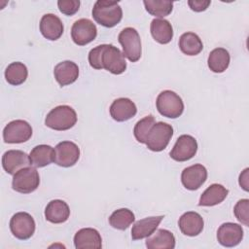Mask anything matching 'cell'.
<instances>
[{
  "label": "cell",
  "instance_id": "obj_1",
  "mask_svg": "<svg viewBox=\"0 0 249 249\" xmlns=\"http://www.w3.org/2000/svg\"><path fill=\"white\" fill-rule=\"evenodd\" d=\"M93 19L104 27H114L123 18V10L116 1L97 0L92 8Z\"/></svg>",
  "mask_w": 249,
  "mask_h": 249
},
{
  "label": "cell",
  "instance_id": "obj_2",
  "mask_svg": "<svg viewBox=\"0 0 249 249\" xmlns=\"http://www.w3.org/2000/svg\"><path fill=\"white\" fill-rule=\"evenodd\" d=\"M77 123L76 111L68 105H59L52 109L46 119L45 124L54 130H67Z\"/></svg>",
  "mask_w": 249,
  "mask_h": 249
},
{
  "label": "cell",
  "instance_id": "obj_3",
  "mask_svg": "<svg viewBox=\"0 0 249 249\" xmlns=\"http://www.w3.org/2000/svg\"><path fill=\"white\" fill-rule=\"evenodd\" d=\"M159 113L166 118H179L184 111V103L182 98L172 90L161 91L156 101Z\"/></svg>",
  "mask_w": 249,
  "mask_h": 249
},
{
  "label": "cell",
  "instance_id": "obj_4",
  "mask_svg": "<svg viewBox=\"0 0 249 249\" xmlns=\"http://www.w3.org/2000/svg\"><path fill=\"white\" fill-rule=\"evenodd\" d=\"M119 43L123 47V53L131 62H136L142 54L141 39L137 30L133 27L124 28L119 36Z\"/></svg>",
  "mask_w": 249,
  "mask_h": 249
},
{
  "label": "cell",
  "instance_id": "obj_5",
  "mask_svg": "<svg viewBox=\"0 0 249 249\" xmlns=\"http://www.w3.org/2000/svg\"><path fill=\"white\" fill-rule=\"evenodd\" d=\"M172 135V125L163 122H159L150 129L145 144L149 150L153 152H160L167 147Z\"/></svg>",
  "mask_w": 249,
  "mask_h": 249
},
{
  "label": "cell",
  "instance_id": "obj_6",
  "mask_svg": "<svg viewBox=\"0 0 249 249\" xmlns=\"http://www.w3.org/2000/svg\"><path fill=\"white\" fill-rule=\"evenodd\" d=\"M40 184V176L35 167L26 166L14 174L12 187L20 194H30L34 192Z\"/></svg>",
  "mask_w": 249,
  "mask_h": 249
},
{
  "label": "cell",
  "instance_id": "obj_7",
  "mask_svg": "<svg viewBox=\"0 0 249 249\" xmlns=\"http://www.w3.org/2000/svg\"><path fill=\"white\" fill-rule=\"evenodd\" d=\"M32 136L31 125L23 120L10 122L3 129L4 142L9 144H18L28 141Z\"/></svg>",
  "mask_w": 249,
  "mask_h": 249
},
{
  "label": "cell",
  "instance_id": "obj_8",
  "mask_svg": "<svg viewBox=\"0 0 249 249\" xmlns=\"http://www.w3.org/2000/svg\"><path fill=\"white\" fill-rule=\"evenodd\" d=\"M35 221L26 212H18L10 220V230L15 237L19 240L30 238L35 231Z\"/></svg>",
  "mask_w": 249,
  "mask_h": 249
},
{
  "label": "cell",
  "instance_id": "obj_9",
  "mask_svg": "<svg viewBox=\"0 0 249 249\" xmlns=\"http://www.w3.org/2000/svg\"><path fill=\"white\" fill-rule=\"evenodd\" d=\"M102 67L115 75L124 73L126 69V61L120 49L113 45L105 44L102 52Z\"/></svg>",
  "mask_w": 249,
  "mask_h": 249
},
{
  "label": "cell",
  "instance_id": "obj_10",
  "mask_svg": "<svg viewBox=\"0 0 249 249\" xmlns=\"http://www.w3.org/2000/svg\"><path fill=\"white\" fill-rule=\"evenodd\" d=\"M97 35L95 24L89 18L76 20L71 28V38L78 46H85L92 42Z\"/></svg>",
  "mask_w": 249,
  "mask_h": 249
},
{
  "label": "cell",
  "instance_id": "obj_11",
  "mask_svg": "<svg viewBox=\"0 0 249 249\" xmlns=\"http://www.w3.org/2000/svg\"><path fill=\"white\" fill-rule=\"evenodd\" d=\"M197 152V142L195 137L183 134L178 137L169 155L176 161H187L195 157Z\"/></svg>",
  "mask_w": 249,
  "mask_h": 249
},
{
  "label": "cell",
  "instance_id": "obj_12",
  "mask_svg": "<svg viewBox=\"0 0 249 249\" xmlns=\"http://www.w3.org/2000/svg\"><path fill=\"white\" fill-rule=\"evenodd\" d=\"M54 163L62 167L73 166L80 158V149L72 141L59 142L54 148Z\"/></svg>",
  "mask_w": 249,
  "mask_h": 249
},
{
  "label": "cell",
  "instance_id": "obj_13",
  "mask_svg": "<svg viewBox=\"0 0 249 249\" xmlns=\"http://www.w3.org/2000/svg\"><path fill=\"white\" fill-rule=\"evenodd\" d=\"M207 179L206 168L199 163L186 167L181 173L183 186L190 191L199 189Z\"/></svg>",
  "mask_w": 249,
  "mask_h": 249
},
{
  "label": "cell",
  "instance_id": "obj_14",
  "mask_svg": "<svg viewBox=\"0 0 249 249\" xmlns=\"http://www.w3.org/2000/svg\"><path fill=\"white\" fill-rule=\"evenodd\" d=\"M243 238V229L235 223H224L217 231L218 242L225 247H234L238 245Z\"/></svg>",
  "mask_w": 249,
  "mask_h": 249
},
{
  "label": "cell",
  "instance_id": "obj_15",
  "mask_svg": "<svg viewBox=\"0 0 249 249\" xmlns=\"http://www.w3.org/2000/svg\"><path fill=\"white\" fill-rule=\"evenodd\" d=\"M29 156L20 150H9L2 156V166L8 174L14 175L19 169L29 166Z\"/></svg>",
  "mask_w": 249,
  "mask_h": 249
},
{
  "label": "cell",
  "instance_id": "obj_16",
  "mask_svg": "<svg viewBox=\"0 0 249 249\" xmlns=\"http://www.w3.org/2000/svg\"><path fill=\"white\" fill-rule=\"evenodd\" d=\"M74 245L77 249H100L102 247V238L98 231L95 229L84 228L75 233Z\"/></svg>",
  "mask_w": 249,
  "mask_h": 249
},
{
  "label": "cell",
  "instance_id": "obj_17",
  "mask_svg": "<svg viewBox=\"0 0 249 249\" xmlns=\"http://www.w3.org/2000/svg\"><path fill=\"white\" fill-rule=\"evenodd\" d=\"M110 115L117 122H125L137 113L136 105L129 98L121 97L113 101L110 106Z\"/></svg>",
  "mask_w": 249,
  "mask_h": 249
},
{
  "label": "cell",
  "instance_id": "obj_18",
  "mask_svg": "<svg viewBox=\"0 0 249 249\" xmlns=\"http://www.w3.org/2000/svg\"><path fill=\"white\" fill-rule=\"evenodd\" d=\"M63 23L53 14H46L40 20V31L42 35L51 41H55L63 34Z\"/></svg>",
  "mask_w": 249,
  "mask_h": 249
},
{
  "label": "cell",
  "instance_id": "obj_19",
  "mask_svg": "<svg viewBox=\"0 0 249 249\" xmlns=\"http://www.w3.org/2000/svg\"><path fill=\"white\" fill-rule=\"evenodd\" d=\"M178 225L180 231L185 235L196 236L202 231L204 222L198 213L195 211H189L184 213L179 218Z\"/></svg>",
  "mask_w": 249,
  "mask_h": 249
},
{
  "label": "cell",
  "instance_id": "obj_20",
  "mask_svg": "<svg viewBox=\"0 0 249 249\" xmlns=\"http://www.w3.org/2000/svg\"><path fill=\"white\" fill-rule=\"evenodd\" d=\"M53 75L56 82L61 86L73 84L79 77L78 65L70 60H65L57 63L53 69Z\"/></svg>",
  "mask_w": 249,
  "mask_h": 249
},
{
  "label": "cell",
  "instance_id": "obj_21",
  "mask_svg": "<svg viewBox=\"0 0 249 249\" xmlns=\"http://www.w3.org/2000/svg\"><path fill=\"white\" fill-rule=\"evenodd\" d=\"M70 208L68 204L61 199L51 200L45 209V218L53 224H61L68 220Z\"/></svg>",
  "mask_w": 249,
  "mask_h": 249
},
{
  "label": "cell",
  "instance_id": "obj_22",
  "mask_svg": "<svg viewBox=\"0 0 249 249\" xmlns=\"http://www.w3.org/2000/svg\"><path fill=\"white\" fill-rule=\"evenodd\" d=\"M162 219L163 216H152L135 222L131 229L132 239L139 240L153 234Z\"/></svg>",
  "mask_w": 249,
  "mask_h": 249
},
{
  "label": "cell",
  "instance_id": "obj_23",
  "mask_svg": "<svg viewBox=\"0 0 249 249\" xmlns=\"http://www.w3.org/2000/svg\"><path fill=\"white\" fill-rule=\"evenodd\" d=\"M54 149L50 145H37L29 154L30 163L34 167H44L54 161Z\"/></svg>",
  "mask_w": 249,
  "mask_h": 249
},
{
  "label": "cell",
  "instance_id": "obj_24",
  "mask_svg": "<svg viewBox=\"0 0 249 249\" xmlns=\"http://www.w3.org/2000/svg\"><path fill=\"white\" fill-rule=\"evenodd\" d=\"M150 31L153 38L160 44H168L173 38L172 25L164 18H154L151 21Z\"/></svg>",
  "mask_w": 249,
  "mask_h": 249
},
{
  "label": "cell",
  "instance_id": "obj_25",
  "mask_svg": "<svg viewBox=\"0 0 249 249\" xmlns=\"http://www.w3.org/2000/svg\"><path fill=\"white\" fill-rule=\"evenodd\" d=\"M146 247L148 249H173L175 247V236L171 231L160 229L153 235L147 237Z\"/></svg>",
  "mask_w": 249,
  "mask_h": 249
},
{
  "label": "cell",
  "instance_id": "obj_26",
  "mask_svg": "<svg viewBox=\"0 0 249 249\" xmlns=\"http://www.w3.org/2000/svg\"><path fill=\"white\" fill-rule=\"evenodd\" d=\"M229 190L221 184L210 185L200 196L199 206H214L221 203L228 196Z\"/></svg>",
  "mask_w": 249,
  "mask_h": 249
},
{
  "label": "cell",
  "instance_id": "obj_27",
  "mask_svg": "<svg viewBox=\"0 0 249 249\" xmlns=\"http://www.w3.org/2000/svg\"><path fill=\"white\" fill-rule=\"evenodd\" d=\"M179 48L183 53L193 56L198 54L202 51L203 44L197 34L194 32H186L179 38Z\"/></svg>",
  "mask_w": 249,
  "mask_h": 249
},
{
  "label": "cell",
  "instance_id": "obj_28",
  "mask_svg": "<svg viewBox=\"0 0 249 249\" xmlns=\"http://www.w3.org/2000/svg\"><path fill=\"white\" fill-rule=\"evenodd\" d=\"M230 60V53L226 49L216 48L210 52L207 64L212 72L222 73L229 67Z\"/></svg>",
  "mask_w": 249,
  "mask_h": 249
},
{
  "label": "cell",
  "instance_id": "obj_29",
  "mask_svg": "<svg viewBox=\"0 0 249 249\" xmlns=\"http://www.w3.org/2000/svg\"><path fill=\"white\" fill-rule=\"evenodd\" d=\"M28 76V70L25 64L19 61L10 63L5 70L6 81L12 86H18L25 82Z\"/></svg>",
  "mask_w": 249,
  "mask_h": 249
},
{
  "label": "cell",
  "instance_id": "obj_30",
  "mask_svg": "<svg viewBox=\"0 0 249 249\" xmlns=\"http://www.w3.org/2000/svg\"><path fill=\"white\" fill-rule=\"evenodd\" d=\"M135 220L133 212L127 208H121L115 210L109 217V224L117 230H126Z\"/></svg>",
  "mask_w": 249,
  "mask_h": 249
},
{
  "label": "cell",
  "instance_id": "obj_31",
  "mask_svg": "<svg viewBox=\"0 0 249 249\" xmlns=\"http://www.w3.org/2000/svg\"><path fill=\"white\" fill-rule=\"evenodd\" d=\"M143 4L150 15L160 18L171 14L173 9V2L165 0H144Z\"/></svg>",
  "mask_w": 249,
  "mask_h": 249
},
{
  "label": "cell",
  "instance_id": "obj_32",
  "mask_svg": "<svg viewBox=\"0 0 249 249\" xmlns=\"http://www.w3.org/2000/svg\"><path fill=\"white\" fill-rule=\"evenodd\" d=\"M156 124V120L152 115H148L144 117L143 119L139 120L133 128V134L135 139L139 143H146V139L148 136V133L150 132V129L152 126Z\"/></svg>",
  "mask_w": 249,
  "mask_h": 249
},
{
  "label": "cell",
  "instance_id": "obj_33",
  "mask_svg": "<svg viewBox=\"0 0 249 249\" xmlns=\"http://www.w3.org/2000/svg\"><path fill=\"white\" fill-rule=\"evenodd\" d=\"M235 218L244 226H249V199L243 198L236 202L233 208Z\"/></svg>",
  "mask_w": 249,
  "mask_h": 249
},
{
  "label": "cell",
  "instance_id": "obj_34",
  "mask_svg": "<svg viewBox=\"0 0 249 249\" xmlns=\"http://www.w3.org/2000/svg\"><path fill=\"white\" fill-rule=\"evenodd\" d=\"M104 47H105V44L99 45L91 49L89 53V62L93 69H97V70L103 69L101 60H102V52Z\"/></svg>",
  "mask_w": 249,
  "mask_h": 249
},
{
  "label": "cell",
  "instance_id": "obj_35",
  "mask_svg": "<svg viewBox=\"0 0 249 249\" xmlns=\"http://www.w3.org/2000/svg\"><path fill=\"white\" fill-rule=\"evenodd\" d=\"M79 0H59L57 1V6L59 11L66 16H73L79 11L80 8Z\"/></svg>",
  "mask_w": 249,
  "mask_h": 249
},
{
  "label": "cell",
  "instance_id": "obj_36",
  "mask_svg": "<svg viewBox=\"0 0 249 249\" xmlns=\"http://www.w3.org/2000/svg\"><path fill=\"white\" fill-rule=\"evenodd\" d=\"M211 4L210 0H189V7L195 12H202L205 11L209 5Z\"/></svg>",
  "mask_w": 249,
  "mask_h": 249
},
{
  "label": "cell",
  "instance_id": "obj_37",
  "mask_svg": "<svg viewBox=\"0 0 249 249\" xmlns=\"http://www.w3.org/2000/svg\"><path fill=\"white\" fill-rule=\"evenodd\" d=\"M248 171L249 169L245 168L239 175V185L246 192H248Z\"/></svg>",
  "mask_w": 249,
  "mask_h": 249
}]
</instances>
